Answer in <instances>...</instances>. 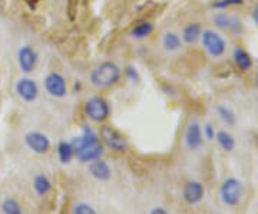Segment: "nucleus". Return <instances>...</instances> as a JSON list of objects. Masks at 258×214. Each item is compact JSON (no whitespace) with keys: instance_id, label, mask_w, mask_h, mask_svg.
Segmentation results:
<instances>
[{"instance_id":"f257e3e1","label":"nucleus","mask_w":258,"mask_h":214,"mask_svg":"<svg viewBox=\"0 0 258 214\" xmlns=\"http://www.w3.org/2000/svg\"><path fill=\"white\" fill-rule=\"evenodd\" d=\"M120 79L119 66L113 62H102L91 74V84L98 89H109Z\"/></svg>"},{"instance_id":"f03ea898","label":"nucleus","mask_w":258,"mask_h":214,"mask_svg":"<svg viewBox=\"0 0 258 214\" xmlns=\"http://www.w3.org/2000/svg\"><path fill=\"white\" fill-rule=\"evenodd\" d=\"M244 196V186L238 178L228 177L220 187V198L227 207H238Z\"/></svg>"},{"instance_id":"7ed1b4c3","label":"nucleus","mask_w":258,"mask_h":214,"mask_svg":"<svg viewBox=\"0 0 258 214\" xmlns=\"http://www.w3.org/2000/svg\"><path fill=\"white\" fill-rule=\"evenodd\" d=\"M85 112L91 121L101 124V122L106 121L109 117V105L102 96H92L86 101Z\"/></svg>"},{"instance_id":"20e7f679","label":"nucleus","mask_w":258,"mask_h":214,"mask_svg":"<svg viewBox=\"0 0 258 214\" xmlns=\"http://www.w3.org/2000/svg\"><path fill=\"white\" fill-rule=\"evenodd\" d=\"M203 45L205 47V50L210 54L212 58H220L225 54V49H227V40L217 32L214 30H204L203 35Z\"/></svg>"},{"instance_id":"39448f33","label":"nucleus","mask_w":258,"mask_h":214,"mask_svg":"<svg viewBox=\"0 0 258 214\" xmlns=\"http://www.w3.org/2000/svg\"><path fill=\"white\" fill-rule=\"evenodd\" d=\"M102 152H103V147H102L101 141L95 140L76 147L75 148V157L81 163H92L95 159L101 158Z\"/></svg>"},{"instance_id":"423d86ee","label":"nucleus","mask_w":258,"mask_h":214,"mask_svg":"<svg viewBox=\"0 0 258 214\" xmlns=\"http://www.w3.org/2000/svg\"><path fill=\"white\" fill-rule=\"evenodd\" d=\"M45 89L49 95L55 98H63L68 93V85L62 75L57 72H50L45 78Z\"/></svg>"},{"instance_id":"0eeeda50","label":"nucleus","mask_w":258,"mask_h":214,"mask_svg":"<svg viewBox=\"0 0 258 214\" xmlns=\"http://www.w3.org/2000/svg\"><path fill=\"white\" fill-rule=\"evenodd\" d=\"M101 137L102 140L105 141V144L109 148L115 149V151H125V149L128 148V141H126V138L120 132L113 130L112 127H108V125L102 127Z\"/></svg>"},{"instance_id":"6e6552de","label":"nucleus","mask_w":258,"mask_h":214,"mask_svg":"<svg viewBox=\"0 0 258 214\" xmlns=\"http://www.w3.org/2000/svg\"><path fill=\"white\" fill-rule=\"evenodd\" d=\"M18 64L20 71L23 74H30L35 71L37 65V54L36 50L29 45H25L19 49L18 52Z\"/></svg>"},{"instance_id":"1a4fd4ad","label":"nucleus","mask_w":258,"mask_h":214,"mask_svg":"<svg viewBox=\"0 0 258 214\" xmlns=\"http://www.w3.org/2000/svg\"><path fill=\"white\" fill-rule=\"evenodd\" d=\"M204 144V135L201 125L197 121H191L185 130V145L191 151L201 149Z\"/></svg>"},{"instance_id":"9d476101","label":"nucleus","mask_w":258,"mask_h":214,"mask_svg":"<svg viewBox=\"0 0 258 214\" xmlns=\"http://www.w3.org/2000/svg\"><path fill=\"white\" fill-rule=\"evenodd\" d=\"M25 142L29 149H32L36 154H46L50 149V141L43 132L39 131H32L25 137Z\"/></svg>"},{"instance_id":"9b49d317","label":"nucleus","mask_w":258,"mask_h":214,"mask_svg":"<svg viewBox=\"0 0 258 214\" xmlns=\"http://www.w3.org/2000/svg\"><path fill=\"white\" fill-rule=\"evenodd\" d=\"M16 92L25 102H33L39 96V86L36 81L30 78H22L16 84Z\"/></svg>"},{"instance_id":"f8f14e48","label":"nucleus","mask_w":258,"mask_h":214,"mask_svg":"<svg viewBox=\"0 0 258 214\" xmlns=\"http://www.w3.org/2000/svg\"><path fill=\"white\" fill-rule=\"evenodd\" d=\"M205 194V188L200 183V181H189L186 183L184 187V191H182V197L188 204H198L201 200L204 198Z\"/></svg>"},{"instance_id":"ddd939ff","label":"nucleus","mask_w":258,"mask_h":214,"mask_svg":"<svg viewBox=\"0 0 258 214\" xmlns=\"http://www.w3.org/2000/svg\"><path fill=\"white\" fill-rule=\"evenodd\" d=\"M214 23L217 28L227 30V32H232V33H238L241 32V22L237 18L227 15V13H218L214 18Z\"/></svg>"},{"instance_id":"4468645a","label":"nucleus","mask_w":258,"mask_h":214,"mask_svg":"<svg viewBox=\"0 0 258 214\" xmlns=\"http://www.w3.org/2000/svg\"><path fill=\"white\" fill-rule=\"evenodd\" d=\"M89 173L93 178L99 181H108L112 177V170L106 161H102L101 158L95 159L89 164Z\"/></svg>"},{"instance_id":"2eb2a0df","label":"nucleus","mask_w":258,"mask_h":214,"mask_svg":"<svg viewBox=\"0 0 258 214\" xmlns=\"http://www.w3.org/2000/svg\"><path fill=\"white\" fill-rule=\"evenodd\" d=\"M234 61H235V64L238 65L241 71H244V72H247L252 68V59H251L248 52L244 50L242 47H235L234 49Z\"/></svg>"},{"instance_id":"dca6fc26","label":"nucleus","mask_w":258,"mask_h":214,"mask_svg":"<svg viewBox=\"0 0 258 214\" xmlns=\"http://www.w3.org/2000/svg\"><path fill=\"white\" fill-rule=\"evenodd\" d=\"M203 35V29L200 23H189L182 32V39L188 45H194L198 42V39Z\"/></svg>"},{"instance_id":"f3484780","label":"nucleus","mask_w":258,"mask_h":214,"mask_svg":"<svg viewBox=\"0 0 258 214\" xmlns=\"http://www.w3.org/2000/svg\"><path fill=\"white\" fill-rule=\"evenodd\" d=\"M162 45L168 52H176L182 46V40L175 32H166L164 35V39H162Z\"/></svg>"},{"instance_id":"a211bd4d","label":"nucleus","mask_w":258,"mask_h":214,"mask_svg":"<svg viewBox=\"0 0 258 214\" xmlns=\"http://www.w3.org/2000/svg\"><path fill=\"white\" fill-rule=\"evenodd\" d=\"M57 155H59V159H60L62 164H69L75 157L74 145L71 142H66V141L59 142V145H57Z\"/></svg>"},{"instance_id":"6ab92c4d","label":"nucleus","mask_w":258,"mask_h":214,"mask_svg":"<svg viewBox=\"0 0 258 214\" xmlns=\"http://www.w3.org/2000/svg\"><path fill=\"white\" fill-rule=\"evenodd\" d=\"M215 140L220 144V147L224 151H227V152H231L235 148V140H234V137L231 135L230 132H227V131H218L217 135H215Z\"/></svg>"},{"instance_id":"aec40b11","label":"nucleus","mask_w":258,"mask_h":214,"mask_svg":"<svg viewBox=\"0 0 258 214\" xmlns=\"http://www.w3.org/2000/svg\"><path fill=\"white\" fill-rule=\"evenodd\" d=\"M33 188H35V191L39 196H46L47 193L52 190V183H50V180L46 176L39 174L33 180Z\"/></svg>"},{"instance_id":"412c9836","label":"nucleus","mask_w":258,"mask_h":214,"mask_svg":"<svg viewBox=\"0 0 258 214\" xmlns=\"http://www.w3.org/2000/svg\"><path fill=\"white\" fill-rule=\"evenodd\" d=\"M217 114H218L220 120L225 125H228V127H234L235 125L237 118H235V114H234V111L231 110L230 106H227V105H218L217 106Z\"/></svg>"},{"instance_id":"4be33fe9","label":"nucleus","mask_w":258,"mask_h":214,"mask_svg":"<svg viewBox=\"0 0 258 214\" xmlns=\"http://www.w3.org/2000/svg\"><path fill=\"white\" fill-rule=\"evenodd\" d=\"M152 32H154V25L152 23H149V22H141L132 30V36L135 37V39H145L149 35H152Z\"/></svg>"},{"instance_id":"5701e85b","label":"nucleus","mask_w":258,"mask_h":214,"mask_svg":"<svg viewBox=\"0 0 258 214\" xmlns=\"http://www.w3.org/2000/svg\"><path fill=\"white\" fill-rule=\"evenodd\" d=\"M2 211L3 214H23L22 207L15 198H6L2 204Z\"/></svg>"},{"instance_id":"b1692460","label":"nucleus","mask_w":258,"mask_h":214,"mask_svg":"<svg viewBox=\"0 0 258 214\" xmlns=\"http://www.w3.org/2000/svg\"><path fill=\"white\" fill-rule=\"evenodd\" d=\"M74 214H98V211L88 203H78L74 207Z\"/></svg>"},{"instance_id":"393cba45","label":"nucleus","mask_w":258,"mask_h":214,"mask_svg":"<svg viewBox=\"0 0 258 214\" xmlns=\"http://www.w3.org/2000/svg\"><path fill=\"white\" fill-rule=\"evenodd\" d=\"M242 0H218L212 5V8L215 9H227V8H231V6H237V5H241Z\"/></svg>"},{"instance_id":"a878e982","label":"nucleus","mask_w":258,"mask_h":214,"mask_svg":"<svg viewBox=\"0 0 258 214\" xmlns=\"http://www.w3.org/2000/svg\"><path fill=\"white\" fill-rule=\"evenodd\" d=\"M203 135H204V138H205V140H208V141L215 140V135H217V132H215V128L212 127L211 124H207V125L204 127Z\"/></svg>"},{"instance_id":"bb28decb","label":"nucleus","mask_w":258,"mask_h":214,"mask_svg":"<svg viewBox=\"0 0 258 214\" xmlns=\"http://www.w3.org/2000/svg\"><path fill=\"white\" fill-rule=\"evenodd\" d=\"M126 76H128L129 81H131V82H134V84H138L139 82L138 71H137L134 66H129L128 69H126Z\"/></svg>"},{"instance_id":"cd10ccee","label":"nucleus","mask_w":258,"mask_h":214,"mask_svg":"<svg viewBox=\"0 0 258 214\" xmlns=\"http://www.w3.org/2000/svg\"><path fill=\"white\" fill-rule=\"evenodd\" d=\"M149 214H171L169 211H166L165 208H162V207H155V208H152Z\"/></svg>"},{"instance_id":"c85d7f7f","label":"nucleus","mask_w":258,"mask_h":214,"mask_svg":"<svg viewBox=\"0 0 258 214\" xmlns=\"http://www.w3.org/2000/svg\"><path fill=\"white\" fill-rule=\"evenodd\" d=\"M254 22L258 25V6L255 8V10H254Z\"/></svg>"},{"instance_id":"c756f323","label":"nucleus","mask_w":258,"mask_h":214,"mask_svg":"<svg viewBox=\"0 0 258 214\" xmlns=\"http://www.w3.org/2000/svg\"><path fill=\"white\" fill-rule=\"evenodd\" d=\"M257 85H258V74H257Z\"/></svg>"}]
</instances>
